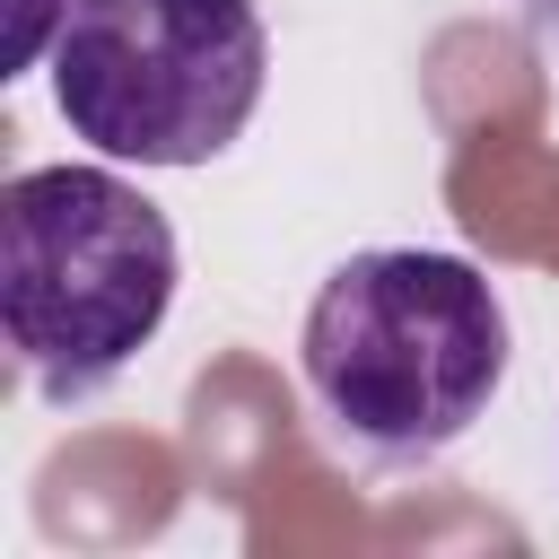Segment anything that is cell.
<instances>
[{"label": "cell", "instance_id": "5b68a950", "mask_svg": "<svg viewBox=\"0 0 559 559\" xmlns=\"http://www.w3.org/2000/svg\"><path fill=\"white\" fill-rule=\"evenodd\" d=\"M524 9H533V17H542V26H559V0H524Z\"/></svg>", "mask_w": 559, "mask_h": 559}, {"label": "cell", "instance_id": "7a4b0ae2", "mask_svg": "<svg viewBox=\"0 0 559 559\" xmlns=\"http://www.w3.org/2000/svg\"><path fill=\"white\" fill-rule=\"evenodd\" d=\"M175 306L166 210L105 166H26L0 192V323L52 402L114 384Z\"/></svg>", "mask_w": 559, "mask_h": 559}, {"label": "cell", "instance_id": "3957f363", "mask_svg": "<svg viewBox=\"0 0 559 559\" xmlns=\"http://www.w3.org/2000/svg\"><path fill=\"white\" fill-rule=\"evenodd\" d=\"M253 0H70L52 35L61 122L122 166H210L262 105Z\"/></svg>", "mask_w": 559, "mask_h": 559}, {"label": "cell", "instance_id": "6da1fadb", "mask_svg": "<svg viewBox=\"0 0 559 559\" xmlns=\"http://www.w3.org/2000/svg\"><path fill=\"white\" fill-rule=\"evenodd\" d=\"M306 393L384 463L445 454L507 376V306L463 253H349L297 332Z\"/></svg>", "mask_w": 559, "mask_h": 559}, {"label": "cell", "instance_id": "277c9868", "mask_svg": "<svg viewBox=\"0 0 559 559\" xmlns=\"http://www.w3.org/2000/svg\"><path fill=\"white\" fill-rule=\"evenodd\" d=\"M61 17H70V0H9V70L0 79L35 70V52H52V35H61Z\"/></svg>", "mask_w": 559, "mask_h": 559}]
</instances>
